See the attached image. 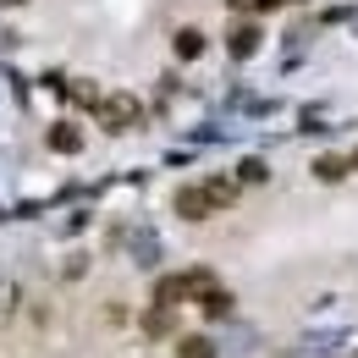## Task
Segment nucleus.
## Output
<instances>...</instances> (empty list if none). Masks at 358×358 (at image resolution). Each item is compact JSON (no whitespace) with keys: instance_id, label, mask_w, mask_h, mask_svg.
<instances>
[{"instance_id":"ddd939ff","label":"nucleus","mask_w":358,"mask_h":358,"mask_svg":"<svg viewBox=\"0 0 358 358\" xmlns=\"http://www.w3.org/2000/svg\"><path fill=\"white\" fill-rule=\"evenodd\" d=\"M275 6H287V0H254V11H275Z\"/></svg>"},{"instance_id":"39448f33","label":"nucleus","mask_w":358,"mask_h":358,"mask_svg":"<svg viewBox=\"0 0 358 358\" xmlns=\"http://www.w3.org/2000/svg\"><path fill=\"white\" fill-rule=\"evenodd\" d=\"M204 45H210V39H204V28H177V39H171V50H177L182 61H199Z\"/></svg>"},{"instance_id":"2eb2a0df","label":"nucleus","mask_w":358,"mask_h":358,"mask_svg":"<svg viewBox=\"0 0 358 358\" xmlns=\"http://www.w3.org/2000/svg\"><path fill=\"white\" fill-rule=\"evenodd\" d=\"M0 6H22V0H0Z\"/></svg>"},{"instance_id":"9b49d317","label":"nucleus","mask_w":358,"mask_h":358,"mask_svg":"<svg viewBox=\"0 0 358 358\" xmlns=\"http://www.w3.org/2000/svg\"><path fill=\"white\" fill-rule=\"evenodd\" d=\"M50 149H61V155H78V149H83V133L61 122V127H50Z\"/></svg>"},{"instance_id":"f257e3e1","label":"nucleus","mask_w":358,"mask_h":358,"mask_svg":"<svg viewBox=\"0 0 358 358\" xmlns=\"http://www.w3.org/2000/svg\"><path fill=\"white\" fill-rule=\"evenodd\" d=\"M99 122L110 127V133H127L143 122V105H138L133 94H110V99H99Z\"/></svg>"},{"instance_id":"20e7f679","label":"nucleus","mask_w":358,"mask_h":358,"mask_svg":"<svg viewBox=\"0 0 358 358\" xmlns=\"http://www.w3.org/2000/svg\"><path fill=\"white\" fill-rule=\"evenodd\" d=\"M182 298H193V287H187V270H182V275H160V281H155V303L177 309Z\"/></svg>"},{"instance_id":"1a4fd4ad","label":"nucleus","mask_w":358,"mask_h":358,"mask_svg":"<svg viewBox=\"0 0 358 358\" xmlns=\"http://www.w3.org/2000/svg\"><path fill=\"white\" fill-rule=\"evenodd\" d=\"M177 358H221V348L210 336H182L177 342Z\"/></svg>"},{"instance_id":"423d86ee","label":"nucleus","mask_w":358,"mask_h":358,"mask_svg":"<svg viewBox=\"0 0 358 358\" xmlns=\"http://www.w3.org/2000/svg\"><path fill=\"white\" fill-rule=\"evenodd\" d=\"M199 309L210 314V320H226V314H231V292H221V287H204V292H199Z\"/></svg>"},{"instance_id":"f8f14e48","label":"nucleus","mask_w":358,"mask_h":358,"mask_svg":"<svg viewBox=\"0 0 358 358\" xmlns=\"http://www.w3.org/2000/svg\"><path fill=\"white\" fill-rule=\"evenodd\" d=\"M270 171H265V160H243L237 166V182H265Z\"/></svg>"},{"instance_id":"f03ea898","label":"nucleus","mask_w":358,"mask_h":358,"mask_svg":"<svg viewBox=\"0 0 358 358\" xmlns=\"http://www.w3.org/2000/svg\"><path fill=\"white\" fill-rule=\"evenodd\" d=\"M171 210H177L182 221H210V215H215V204H210V193H204V187H177Z\"/></svg>"},{"instance_id":"6e6552de","label":"nucleus","mask_w":358,"mask_h":358,"mask_svg":"<svg viewBox=\"0 0 358 358\" xmlns=\"http://www.w3.org/2000/svg\"><path fill=\"white\" fill-rule=\"evenodd\" d=\"M204 193H210V204H215V210L237 204V182H231V177H210V182H204Z\"/></svg>"},{"instance_id":"9d476101","label":"nucleus","mask_w":358,"mask_h":358,"mask_svg":"<svg viewBox=\"0 0 358 358\" xmlns=\"http://www.w3.org/2000/svg\"><path fill=\"white\" fill-rule=\"evenodd\" d=\"M348 171H353V166H348L342 155H320V160H314V177H320V182H342Z\"/></svg>"},{"instance_id":"0eeeda50","label":"nucleus","mask_w":358,"mask_h":358,"mask_svg":"<svg viewBox=\"0 0 358 358\" xmlns=\"http://www.w3.org/2000/svg\"><path fill=\"white\" fill-rule=\"evenodd\" d=\"M143 331H149V336H171V331H177V314L166 309V303H155V309L143 314Z\"/></svg>"},{"instance_id":"7ed1b4c3","label":"nucleus","mask_w":358,"mask_h":358,"mask_svg":"<svg viewBox=\"0 0 358 358\" xmlns=\"http://www.w3.org/2000/svg\"><path fill=\"white\" fill-rule=\"evenodd\" d=\"M259 39H265V34H259L254 22H231V34H226V50H231V61H248V55L259 50Z\"/></svg>"},{"instance_id":"4468645a","label":"nucleus","mask_w":358,"mask_h":358,"mask_svg":"<svg viewBox=\"0 0 358 358\" xmlns=\"http://www.w3.org/2000/svg\"><path fill=\"white\" fill-rule=\"evenodd\" d=\"M348 166H353V171H358V149H353V155H348Z\"/></svg>"}]
</instances>
